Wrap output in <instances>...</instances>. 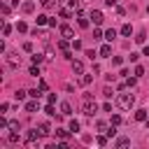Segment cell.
<instances>
[{"label": "cell", "instance_id": "cell-1", "mask_svg": "<svg viewBox=\"0 0 149 149\" xmlns=\"http://www.w3.org/2000/svg\"><path fill=\"white\" fill-rule=\"evenodd\" d=\"M116 105H119L121 109H130V107L135 105V95H133V93H119V95H116Z\"/></svg>", "mask_w": 149, "mask_h": 149}, {"label": "cell", "instance_id": "cell-2", "mask_svg": "<svg viewBox=\"0 0 149 149\" xmlns=\"http://www.w3.org/2000/svg\"><path fill=\"white\" fill-rule=\"evenodd\" d=\"M5 61H7L9 68H19V65H21V56H19L16 51H7V54H5Z\"/></svg>", "mask_w": 149, "mask_h": 149}, {"label": "cell", "instance_id": "cell-3", "mask_svg": "<svg viewBox=\"0 0 149 149\" xmlns=\"http://www.w3.org/2000/svg\"><path fill=\"white\" fill-rule=\"evenodd\" d=\"M95 112H98L95 100H93V98H86V100H84V114H86V116H93Z\"/></svg>", "mask_w": 149, "mask_h": 149}, {"label": "cell", "instance_id": "cell-4", "mask_svg": "<svg viewBox=\"0 0 149 149\" xmlns=\"http://www.w3.org/2000/svg\"><path fill=\"white\" fill-rule=\"evenodd\" d=\"M40 137H42L40 128H33V130H28V133H26V142H28V144H35Z\"/></svg>", "mask_w": 149, "mask_h": 149}, {"label": "cell", "instance_id": "cell-5", "mask_svg": "<svg viewBox=\"0 0 149 149\" xmlns=\"http://www.w3.org/2000/svg\"><path fill=\"white\" fill-rule=\"evenodd\" d=\"M88 19H93V23H95V26H100V23L105 21V16H102V12H100V9H93Z\"/></svg>", "mask_w": 149, "mask_h": 149}, {"label": "cell", "instance_id": "cell-6", "mask_svg": "<svg viewBox=\"0 0 149 149\" xmlns=\"http://www.w3.org/2000/svg\"><path fill=\"white\" fill-rule=\"evenodd\" d=\"M61 35H63V40H74V30L70 26H61Z\"/></svg>", "mask_w": 149, "mask_h": 149}, {"label": "cell", "instance_id": "cell-7", "mask_svg": "<svg viewBox=\"0 0 149 149\" xmlns=\"http://www.w3.org/2000/svg\"><path fill=\"white\" fill-rule=\"evenodd\" d=\"M98 54H100V58H112V44H109V42H107V44H102Z\"/></svg>", "mask_w": 149, "mask_h": 149}, {"label": "cell", "instance_id": "cell-8", "mask_svg": "<svg viewBox=\"0 0 149 149\" xmlns=\"http://www.w3.org/2000/svg\"><path fill=\"white\" fill-rule=\"evenodd\" d=\"M37 109H40L37 98H33V100H28V102H26V112H30V114H33V112H37Z\"/></svg>", "mask_w": 149, "mask_h": 149}, {"label": "cell", "instance_id": "cell-9", "mask_svg": "<svg viewBox=\"0 0 149 149\" xmlns=\"http://www.w3.org/2000/svg\"><path fill=\"white\" fill-rule=\"evenodd\" d=\"M61 114H63V116H70V114H72V105H70V102H61Z\"/></svg>", "mask_w": 149, "mask_h": 149}, {"label": "cell", "instance_id": "cell-10", "mask_svg": "<svg viewBox=\"0 0 149 149\" xmlns=\"http://www.w3.org/2000/svg\"><path fill=\"white\" fill-rule=\"evenodd\" d=\"M72 72L84 74V65H81V61H72Z\"/></svg>", "mask_w": 149, "mask_h": 149}, {"label": "cell", "instance_id": "cell-11", "mask_svg": "<svg viewBox=\"0 0 149 149\" xmlns=\"http://www.w3.org/2000/svg\"><path fill=\"white\" fill-rule=\"evenodd\" d=\"M130 144V137H119L116 142H114V147H119V149H123V147H128Z\"/></svg>", "mask_w": 149, "mask_h": 149}, {"label": "cell", "instance_id": "cell-12", "mask_svg": "<svg viewBox=\"0 0 149 149\" xmlns=\"http://www.w3.org/2000/svg\"><path fill=\"white\" fill-rule=\"evenodd\" d=\"M33 9H35V5H33V2H30V0H28V2H23V5H21V12H23V14H30V12H33Z\"/></svg>", "mask_w": 149, "mask_h": 149}, {"label": "cell", "instance_id": "cell-13", "mask_svg": "<svg viewBox=\"0 0 149 149\" xmlns=\"http://www.w3.org/2000/svg\"><path fill=\"white\" fill-rule=\"evenodd\" d=\"M35 21H37V26H47V23H49V16H47V14H37Z\"/></svg>", "mask_w": 149, "mask_h": 149}, {"label": "cell", "instance_id": "cell-14", "mask_svg": "<svg viewBox=\"0 0 149 149\" xmlns=\"http://www.w3.org/2000/svg\"><path fill=\"white\" fill-rule=\"evenodd\" d=\"M130 33H133V26H130V23H123V26H121V35H126V37H128Z\"/></svg>", "mask_w": 149, "mask_h": 149}, {"label": "cell", "instance_id": "cell-15", "mask_svg": "<svg viewBox=\"0 0 149 149\" xmlns=\"http://www.w3.org/2000/svg\"><path fill=\"white\" fill-rule=\"evenodd\" d=\"M114 37H116V30H114V28H109V30H105V40H107V42H112Z\"/></svg>", "mask_w": 149, "mask_h": 149}, {"label": "cell", "instance_id": "cell-16", "mask_svg": "<svg viewBox=\"0 0 149 149\" xmlns=\"http://www.w3.org/2000/svg\"><path fill=\"white\" fill-rule=\"evenodd\" d=\"M135 119L137 121H147V109H137L135 112Z\"/></svg>", "mask_w": 149, "mask_h": 149}, {"label": "cell", "instance_id": "cell-17", "mask_svg": "<svg viewBox=\"0 0 149 149\" xmlns=\"http://www.w3.org/2000/svg\"><path fill=\"white\" fill-rule=\"evenodd\" d=\"M40 133H42V137H47V135L51 133V128H49V123H40Z\"/></svg>", "mask_w": 149, "mask_h": 149}, {"label": "cell", "instance_id": "cell-18", "mask_svg": "<svg viewBox=\"0 0 149 149\" xmlns=\"http://www.w3.org/2000/svg\"><path fill=\"white\" fill-rule=\"evenodd\" d=\"M56 135H58L61 140H68V135H70V128H68V130H65V128H58V130H56Z\"/></svg>", "mask_w": 149, "mask_h": 149}, {"label": "cell", "instance_id": "cell-19", "mask_svg": "<svg viewBox=\"0 0 149 149\" xmlns=\"http://www.w3.org/2000/svg\"><path fill=\"white\" fill-rule=\"evenodd\" d=\"M68 128H70V133H79V121H74V119H72Z\"/></svg>", "mask_w": 149, "mask_h": 149}, {"label": "cell", "instance_id": "cell-20", "mask_svg": "<svg viewBox=\"0 0 149 149\" xmlns=\"http://www.w3.org/2000/svg\"><path fill=\"white\" fill-rule=\"evenodd\" d=\"M44 112H47L49 116H56V109H54V102H49V105L44 107Z\"/></svg>", "mask_w": 149, "mask_h": 149}, {"label": "cell", "instance_id": "cell-21", "mask_svg": "<svg viewBox=\"0 0 149 149\" xmlns=\"http://www.w3.org/2000/svg\"><path fill=\"white\" fill-rule=\"evenodd\" d=\"M40 5H42V7H47V9H51V7L56 5V0H40Z\"/></svg>", "mask_w": 149, "mask_h": 149}, {"label": "cell", "instance_id": "cell-22", "mask_svg": "<svg viewBox=\"0 0 149 149\" xmlns=\"http://www.w3.org/2000/svg\"><path fill=\"white\" fill-rule=\"evenodd\" d=\"M95 128H98V130H102V133H107V128H109V126H107L105 121H98V123H95Z\"/></svg>", "mask_w": 149, "mask_h": 149}, {"label": "cell", "instance_id": "cell-23", "mask_svg": "<svg viewBox=\"0 0 149 149\" xmlns=\"http://www.w3.org/2000/svg\"><path fill=\"white\" fill-rule=\"evenodd\" d=\"M16 30H19V33H26V30H28V26H26L23 21H19V23H16Z\"/></svg>", "mask_w": 149, "mask_h": 149}, {"label": "cell", "instance_id": "cell-24", "mask_svg": "<svg viewBox=\"0 0 149 149\" xmlns=\"http://www.w3.org/2000/svg\"><path fill=\"white\" fill-rule=\"evenodd\" d=\"M144 37H147V35H144V33H137V35H135V37H133V40H135V42H137V44H142V42H144Z\"/></svg>", "mask_w": 149, "mask_h": 149}, {"label": "cell", "instance_id": "cell-25", "mask_svg": "<svg viewBox=\"0 0 149 149\" xmlns=\"http://www.w3.org/2000/svg\"><path fill=\"white\" fill-rule=\"evenodd\" d=\"M42 61H44V56H42V54H33V63H37V65H40Z\"/></svg>", "mask_w": 149, "mask_h": 149}, {"label": "cell", "instance_id": "cell-26", "mask_svg": "<svg viewBox=\"0 0 149 149\" xmlns=\"http://www.w3.org/2000/svg\"><path fill=\"white\" fill-rule=\"evenodd\" d=\"M91 81H93V77H91V74H84V77H81V84H84V86H88Z\"/></svg>", "mask_w": 149, "mask_h": 149}, {"label": "cell", "instance_id": "cell-27", "mask_svg": "<svg viewBox=\"0 0 149 149\" xmlns=\"http://www.w3.org/2000/svg\"><path fill=\"white\" fill-rule=\"evenodd\" d=\"M28 93H30V98H40V95H42V88H40V91H37V88H30Z\"/></svg>", "mask_w": 149, "mask_h": 149}, {"label": "cell", "instance_id": "cell-28", "mask_svg": "<svg viewBox=\"0 0 149 149\" xmlns=\"http://www.w3.org/2000/svg\"><path fill=\"white\" fill-rule=\"evenodd\" d=\"M9 33H12V26H9V23H5V26H2V35H5V37H7V35H9Z\"/></svg>", "mask_w": 149, "mask_h": 149}, {"label": "cell", "instance_id": "cell-29", "mask_svg": "<svg viewBox=\"0 0 149 149\" xmlns=\"http://www.w3.org/2000/svg\"><path fill=\"white\" fill-rule=\"evenodd\" d=\"M58 49H61V51H68V40H61V42H58Z\"/></svg>", "mask_w": 149, "mask_h": 149}, {"label": "cell", "instance_id": "cell-30", "mask_svg": "<svg viewBox=\"0 0 149 149\" xmlns=\"http://www.w3.org/2000/svg\"><path fill=\"white\" fill-rule=\"evenodd\" d=\"M144 74V68L142 65H135V77H142Z\"/></svg>", "mask_w": 149, "mask_h": 149}, {"label": "cell", "instance_id": "cell-31", "mask_svg": "<svg viewBox=\"0 0 149 149\" xmlns=\"http://www.w3.org/2000/svg\"><path fill=\"white\" fill-rule=\"evenodd\" d=\"M135 81H137V77H128V79H126V86H130V88H133V86H135Z\"/></svg>", "mask_w": 149, "mask_h": 149}, {"label": "cell", "instance_id": "cell-32", "mask_svg": "<svg viewBox=\"0 0 149 149\" xmlns=\"http://www.w3.org/2000/svg\"><path fill=\"white\" fill-rule=\"evenodd\" d=\"M14 98H16V100H23V98H26V91H21V88H19V91L14 93Z\"/></svg>", "mask_w": 149, "mask_h": 149}, {"label": "cell", "instance_id": "cell-33", "mask_svg": "<svg viewBox=\"0 0 149 149\" xmlns=\"http://www.w3.org/2000/svg\"><path fill=\"white\" fill-rule=\"evenodd\" d=\"M58 14H61V16H63V19H70V9H65V7H63V9H61V12H58Z\"/></svg>", "mask_w": 149, "mask_h": 149}, {"label": "cell", "instance_id": "cell-34", "mask_svg": "<svg viewBox=\"0 0 149 149\" xmlns=\"http://www.w3.org/2000/svg\"><path fill=\"white\" fill-rule=\"evenodd\" d=\"M100 37H102V30L95 28V30H93V40H100ZM102 40H105V37H102Z\"/></svg>", "mask_w": 149, "mask_h": 149}, {"label": "cell", "instance_id": "cell-35", "mask_svg": "<svg viewBox=\"0 0 149 149\" xmlns=\"http://www.w3.org/2000/svg\"><path fill=\"white\" fill-rule=\"evenodd\" d=\"M30 74H33V77H37V74H40V68H37V63L30 68Z\"/></svg>", "mask_w": 149, "mask_h": 149}, {"label": "cell", "instance_id": "cell-36", "mask_svg": "<svg viewBox=\"0 0 149 149\" xmlns=\"http://www.w3.org/2000/svg\"><path fill=\"white\" fill-rule=\"evenodd\" d=\"M102 95H105V98H112V88L105 86V88H102Z\"/></svg>", "mask_w": 149, "mask_h": 149}, {"label": "cell", "instance_id": "cell-37", "mask_svg": "<svg viewBox=\"0 0 149 149\" xmlns=\"http://www.w3.org/2000/svg\"><path fill=\"white\" fill-rule=\"evenodd\" d=\"M107 135H109V137H114V135H116V128H114V123L107 128Z\"/></svg>", "mask_w": 149, "mask_h": 149}, {"label": "cell", "instance_id": "cell-38", "mask_svg": "<svg viewBox=\"0 0 149 149\" xmlns=\"http://www.w3.org/2000/svg\"><path fill=\"white\" fill-rule=\"evenodd\" d=\"M95 142H98V144H100V147H105V144H107V137H105V135H100V137H98V140H95Z\"/></svg>", "mask_w": 149, "mask_h": 149}, {"label": "cell", "instance_id": "cell-39", "mask_svg": "<svg viewBox=\"0 0 149 149\" xmlns=\"http://www.w3.org/2000/svg\"><path fill=\"white\" fill-rule=\"evenodd\" d=\"M9 9H12L9 5H2V16H9Z\"/></svg>", "mask_w": 149, "mask_h": 149}, {"label": "cell", "instance_id": "cell-40", "mask_svg": "<svg viewBox=\"0 0 149 149\" xmlns=\"http://www.w3.org/2000/svg\"><path fill=\"white\" fill-rule=\"evenodd\" d=\"M79 26H81V28H88V21H86L84 16H79Z\"/></svg>", "mask_w": 149, "mask_h": 149}, {"label": "cell", "instance_id": "cell-41", "mask_svg": "<svg viewBox=\"0 0 149 149\" xmlns=\"http://www.w3.org/2000/svg\"><path fill=\"white\" fill-rule=\"evenodd\" d=\"M112 63H114V65H121V63H123V58H121V56H114V58H112Z\"/></svg>", "mask_w": 149, "mask_h": 149}, {"label": "cell", "instance_id": "cell-42", "mask_svg": "<svg viewBox=\"0 0 149 149\" xmlns=\"http://www.w3.org/2000/svg\"><path fill=\"white\" fill-rule=\"evenodd\" d=\"M112 123H114V126H119V123H121V116H119V114H114V116H112Z\"/></svg>", "mask_w": 149, "mask_h": 149}, {"label": "cell", "instance_id": "cell-43", "mask_svg": "<svg viewBox=\"0 0 149 149\" xmlns=\"http://www.w3.org/2000/svg\"><path fill=\"white\" fill-rule=\"evenodd\" d=\"M86 56H88V58H91V61H93V58H95V56H98V54H95V51H93V49H88V51H86Z\"/></svg>", "mask_w": 149, "mask_h": 149}, {"label": "cell", "instance_id": "cell-44", "mask_svg": "<svg viewBox=\"0 0 149 149\" xmlns=\"http://www.w3.org/2000/svg\"><path fill=\"white\" fill-rule=\"evenodd\" d=\"M128 58H130V63H137V58H140V54H130Z\"/></svg>", "mask_w": 149, "mask_h": 149}, {"label": "cell", "instance_id": "cell-45", "mask_svg": "<svg viewBox=\"0 0 149 149\" xmlns=\"http://www.w3.org/2000/svg\"><path fill=\"white\" fill-rule=\"evenodd\" d=\"M7 109H9V105H7V102H2V105H0V114H5Z\"/></svg>", "mask_w": 149, "mask_h": 149}, {"label": "cell", "instance_id": "cell-46", "mask_svg": "<svg viewBox=\"0 0 149 149\" xmlns=\"http://www.w3.org/2000/svg\"><path fill=\"white\" fill-rule=\"evenodd\" d=\"M9 128L12 130H19V121H9Z\"/></svg>", "mask_w": 149, "mask_h": 149}, {"label": "cell", "instance_id": "cell-47", "mask_svg": "<svg viewBox=\"0 0 149 149\" xmlns=\"http://www.w3.org/2000/svg\"><path fill=\"white\" fill-rule=\"evenodd\" d=\"M105 5H107V7H114V5H116V0H105Z\"/></svg>", "mask_w": 149, "mask_h": 149}, {"label": "cell", "instance_id": "cell-48", "mask_svg": "<svg viewBox=\"0 0 149 149\" xmlns=\"http://www.w3.org/2000/svg\"><path fill=\"white\" fill-rule=\"evenodd\" d=\"M144 56H149V44H147V47H144Z\"/></svg>", "mask_w": 149, "mask_h": 149}, {"label": "cell", "instance_id": "cell-49", "mask_svg": "<svg viewBox=\"0 0 149 149\" xmlns=\"http://www.w3.org/2000/svg\"><path fill=\"white\" fill-rule=\"evenodd\" d=\"M144 126H147V128H149V119H147V121H144Z\"/></svg>", "mask_w": 149, "mask_h": 149}]
</instances>
